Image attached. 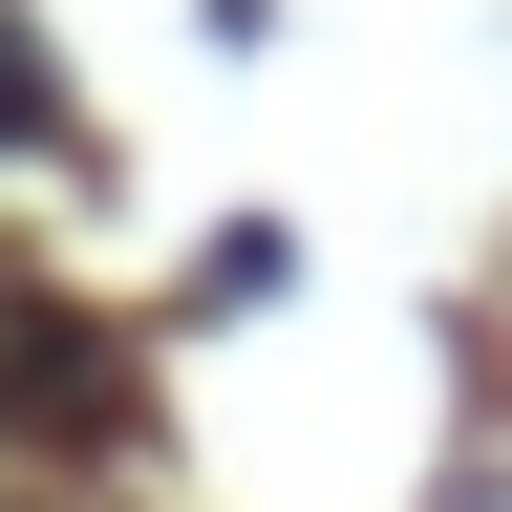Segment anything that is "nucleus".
Listing matches in <instances>:
<instances>
[{
    "label": "nucleus",
    "instance_id": "f257e3e1",
    "mask_svg": "<svg viewBox=\"0 0 512 512\" xmlns=\"http://www.w3.org/2000/svg\"><path fill=\"white\" fill-rule=\"evenodd\" d=\"M22 128H43V43L0 22V150H22Z\"/></svg>",
    "mask_w": 512,
    "mask_h": 512
}]
</instances>
